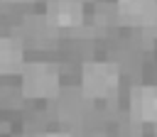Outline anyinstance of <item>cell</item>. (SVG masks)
Returning a JSON list of instances; mask_svg holds the SVG:
<instances>
[{
	"mask_svg": "<svg viewBox=\"0 0 157 137\" xmlns=\"http://www.w3.org/2000/svg\"><path fill=\"white\" fill-rule=\"evenodd\" d=\"M120 83V66L113 61H88L81 68V93L93 100L110 98Z\"/></svg>",
	"mask_w": 157,
	"mask_h": 137,
	"instance_id": "cell-1",
	"label": "cell"
},
{
	"mask_svg": "<svg viewBox=\"0 0 157 137\" xmlns=\"http://www.w3.org/2000/svg\"><path fill=\"white\" fill-rule=\"evenodd\" d=\"M20 91L29 100H52L59 95V71L52 64H27L22 68Z\"/></svg>",
	"mask_w": 157,
	"mask_h": 137,
	"instance_id": "cell-2",
	"label": "cell"
},
{
	"mask_svg": "<svg viewBox=\"0 0 157 137\" xmlns=\"http://www.w3.org/2000/svg\"><path fill=\"white\" fill-rule=\"evenodd\" d=\"M47 22L49 27H78L83 22L81 0H49L47 2Z\"/></svg>",
	"mask_w": 157,
	"mask_h": 137,
	"instance_id": "cell-3",
	"label": "cell"
},
{
	"mask_svg": "<svg viewBox=\"0 0 157 137\" xmlns=\"http://www.w3.org/2000/svg\"><path fill=\"white\" fill-rule=\"evenodd\" d=\"M130 110L135 120L157 122V88L155 86H135L130 91Z\"/></svg>",
	"mask_w": 157,
	"mask_h": 137,
	"instance_id": "cell-4",
	"label": "cell"
},
{
	"mask_svg": "<svg viewBox=\"0 0 157 137\" xmlns=\"http://www.w3.org/2000/svg\"><path fill=\"white\" fill-rule=\"evenodd\" d=\"M25 61L22 44L12 37H0V76L17 73Z\"/></svg>",
	"mask_w": 157,
	"mask_h": 137,
	"instance_id": "cell-5",
	"label": "cell"
},
{
	"mask_svg": "<svg viewBox=\"0 0 157 137\" xmlns=\"http://www.w3.org/2000/svg\"><path fill=\"white\" fill-rule=\"evenodd\" d=\"M157 10V0H118V12L130 22H147Z\"/></svg>",
	"mask_w": 157,
	"mask_h": 137,
	"instance_id": "cell-6",
	"label": "cell"
},
{
	"mask_svg": "<svg viewBox=\"0 0 157 137\" xmlns=\"http://www.w3.org/2000/svg\"><path fill=\"white\" fill-rule=\"evenodd\" d=\"M39 137H69L66 132H44V135H39Z\"/></svg>",
	"mask_w": 157,
	"mask_h": 137,
	"instance_id": "cell-7",
	"label": "cell"
},
{
	"mask_svg": "<svg viewBox=\"0 0 157 137\" xmlns=\"http://www.w3.org/2000/svg\"><path fill=\"white\" fill-rule=\"evenodd\" d=\"M5 2H25V0H5Z\"/></svg>",
	"mask_w": 157,
	"mask_h": 137,
	"instance_id": "cell-8",
	"label": "cell"
}]
</instances>
